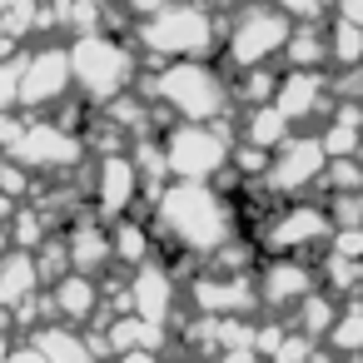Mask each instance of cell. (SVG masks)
I'll return each instance as SVG.
<instances>
[{
	"label": "cell",
	"instance_id": "6da1fadb",
	"mask_svg": "<svg viewBox=\"0 0 363 363\" xmlns=\"http://www.w3.org/2000/svg\"><path fill=\"white\" fill-rule=\"evenodd\" d=\"M164 219H169V229H174L184 244H194V249H214V244L224 239V204H219L209 189H199V184H179V189L164 199Z\"/></svg>",
	"mask_w": 363,
	"mask_h": 363
},
{
	"label": "cell",
	"instance_id": "7a4b0ae2",
	"mask_svg": "<svg viewBox=\"0 0 363 363\" xmlns=\"http://www.w3.org/2000/svg\"><path fill=\"white\" fill-rule=\"evenodd\" d=\"M224 135L219 130H204V125H189V130H179L174 140H169V164L184 174V179H204V174H214L219 164H224Z\"/></svg>",
	"mask_w": 363,
	"mask_h": 363
},
{
	"label": "cell",
	"instance_id": "3957f363",
	"mask_svg": "<svg viewBox=\"0 0 363 363\" xmlns=\"http://www.w3.org/2000/svg\"><path fill=\"white\" fill-rule=\"evenodd\" d=\"M164 95H169L189 120H209V115L224 105V85H219L209 70H199V65L169 70V75H164Z\"/></svg>",
	"mask_w": 363,
	"mask_h": 363
},
{
	"label": "cell",
	"instance_id": "277c9868",
	"mask_svg": "<svg viewBox=\"0 0 363 363\" xmlns=\"http://www.w3.org/2000/svg\"><path fill=\"white\" fill-rule=\"evenodd\" d=\"M289 26H284V16H269V11H254L239 30H234V60L239 65H254V60H264L269 50H279V45H289Z\"/></svg>",
	"mask_w": 363,
	"mask_h": 363
},
{
	"label": "cell",
	"instance_id": "5b68a950",
	"mask_svg": "<svg viewBox=\"0 0 363 363\" xmlns=\"http://www.w3.org/2000/svg\"><path fill=\"white\" fill-rule=\"evenodd\" d=\"M150 40H155L160 50L194 55V50H204V45H209V21H204L199 11H169V16H160V21H155Z\"/></svg>",
	"mask_w": 363,
	"mask_h": 363
},
{
	"label": "cell",
	"instance_id": "8992f818",
	"mask_svg": "<svg viewBox=\"0 0 363 363\" xmlns=\"http://www.w3.org/2000/svg\"><path fill=\"white\" fill-rule=\"evenodd\" d=\"M323 164H328V155H323V145L318 140H294L279 160H274V184L279 189H303L308 179H318L323 174Z\"/></svg>",
	"mask_w": 363,
	"mask_h": 363
},
{
	"label": "cell",
	"instance_id": "52a82bcc",
	"mask_svg": "<svg viewBox=\"0 0 363 363\" xmlns=\"http://www.w3.org/2000/svg\"><path fill=\"white\" fill-rule=\"evenodd\" d=\"M328 234H333V219H328L323 209H313V204H298V209H289V214L279 219L274 244H279V249H298V244H318V239H328Z\"/></svg>",
	"mask_w": 363,
	"mask_h": 363
},
{
	"label": "cell",
	"instance_id": "ba28073f",
	"mask_svg": "<svg viewBox=\"0 0 363 363\" xmlns=\"http://www.w3.org/2000/svg\"><path fill=\"white\" fill-rule=\"evenodd\" d=\"M318 100H323V80H318L313 70H298V75H289V80L279 85V115H284V120L313 115Z\"/></svg>",
	"mask_w": 363,
	"mask_h": 363
},
{
	"label": "cell",
	"instance_id": "9c48e42d",
	"mask_svg": "<svg viewBox=\"0 0 363 363\" xmlns=\"http://www.w3.org/2000/svg\"><path fill=\"white\" fill-rule=\"evenodd\" d=\"M264 294H269L274 303H284V298H308V294H313V279H308L303 264H274Z\"/></svg>",
	"mask_w": 363,
	"mask_h": 363
},
{
	"label": "cell",
	"instance_id": "30bf717a",
	"mask_svg": "<svg viewBox=\"0 0 363 363\" xmlns=\"http://www.w3.org/2000/svg\"><path fill=\"white\" fill-rule=\"evenodd\" d=\"M328 343L338 353H363V308H343L338 323L328 328Z\"/></svg>",
	"mask_w": 363,
	"mask_h": 363
},
{
	"label": "cell",
	"instance_id": "8fae6325",
	"mask_svg": "<svg viewBox=\"0 0 363 363\" xmlns=\"http://www.w3.org/2000/svg\"><path fill=\"white\" fill-rule=\"evenodd\" d=\"M328 50H333L343 65H358V60H363V30H353V26H343V21H338V26H333V45H328Z\"/></svg>",
	"mask_w": 363,
	"mask_h": 363
},
{
	"label": "cell",
	"instance_id": "7c38bea8",
	"mask_svg": "<svg viewBox=\"0 0 363 363\" xmlns=\"http://www.w3.org/2000/svg\"><path fill=\"white\" fill-rule=\"evenodd\" d=\"M284 135H289V120H284L279 110H259V115H254V130H249L254 145H274V140H284Z\"/></svg>",
	"mask_w": 363,
	"mask_h": 363
},
{
	"label": "cell",
	"instance_id": "4fadbf2b",
	"mask_svg": "<svg viewBox=\"0 0 363 363\" xmlns=\"http://www.w3.org/2000/svg\"><path fill=\"white\" fill-rule=\"evenodd\" d=\"M328 55V40H318L313 30H303V35H289V60H298V65H313V60H323Z\"/></svg>",
	"mask_w": 363,
	"mask_h": 363
},
{
	"label": "cell",
	"instance_id": "5bb4252c",
	"mask_svg": "<svg viewBox=\"0 0 363 363\" xmlns=\"http://www.w3.org/2000/svg\"><path fill=\"white\" fill-rule=\"evenodd\" d=\"M343 26L358 30V26H363V6H343Z\"/></svg>",
	"mask_w": 363,
	"mask_h": 363
},
{
	"label": "cell",
	"instance_id": "9a60e30c",
	"mask_svg": "<svg viewBox=\"0 0 363 363\" xmlns=\"http://www.w3.org/2000/svg\"><path fill=\"white\" fill-rule=\"evenodd\" d=\"M358 80H363V60H358Z\"/></svg>",
	"mask_w": 363,
	"mask_h": 363
},
{
	"label": "cell",
	"instance_id": "2e32d148",
	"mask_svg": "<svg viewBox=\"0 0 363 363\" xmlns=\"http://www.w3.org/2000/svg\"><path fill=\"white\" fill-rule=\"evenodd\" d=\"M308 363H323V358H308Z\"/></svg>",
	"mask_w": 363,
	"mask_h": 363
}]
</instances>
